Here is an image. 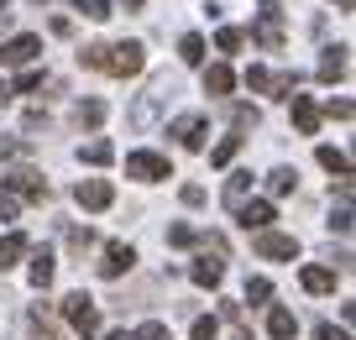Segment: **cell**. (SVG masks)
<instances>
[{"instance_id":"cell-22","label":"cell","mask_w":356,"mask_h":340,"mask_svg":"<svg viewBox=\"0 0 356 340\" xmlns=\"http://www.w3.org/2000/svg\"><path fill=\"white\" fill-rule=\"evenodd\" d=\"M105 121V99H79L74 105V126L84 131V126H100Z\"/></svg>"},{"instance_id":"cell-28","label":"cell","mask_w":356,"mask_h":340,"mask_svg":"<svg viewBox=\"0 0 356 340\" xmlns=\"http://www.w3.org/2000/svg\"><path fill=\"white\" fill-rule=\"evenodd\" d=\"M178 58H184V63H204V37L189 32L184 42H178Z\"/></svg>"},{"instance_id":"cell-41","label":"cell","mask_w":356,"mask_h":340,"mask_svg":"<svg viewBox=\"0 0 356 340\" xmlns=\"http://www.w3.org/2000/svg\"><path fill=\"white\" fill-rule=\"evenodd\" d=\"M16 209H22V204H16V194H6V188H0V220H16Z\"/></svg>"},{"instance_id":"cell-35","label":"cell","mask_w":356,"mask_h":340,"mask_svg":"<svg viewBox=\"0 0 356 340\" xmlns=\"http://www.w3.org/2000/svg\"><path fill=\"white\" fill-rule=\"evenodd\" d=\"M74 6L89 16V22H105V16H111V0H74Z\"/></svg>"},{"instance_id":"cell-39","label":"cell","mask_w":356,"mask_h":340,"mask_svg":"<svg viewBox=\"0 0 356 340\" xmlns=\"http://www.w3.org/2000/svg\"><path fill=\"white\" fill-rule=\"evenodd\" d=\"M330 231H351V204H341V209H330Z\"/></svg>"},{"instance_id":"cell-43","label":"cell","mask_w":356,"mask_h":340,"mask_svg":"<svg viewBox=\"0 0 356 340\" xmlns=\"http://www.w3.org/2000/svg\"><path fill=\"white\" fill-rule=\"evenodd\" d=\"M184 204L200 209V204H204V188H200V184H184Z\"/></svg>"},{"instance_id":"cell-23","label":"cell","mask_w":356,"mask_h":340,"mask_svg":"<svg viewBox=\"0 0 356 340\" xmlns=\"http://www.w3.org/2000/svg\"><path fill=\"white\" fill-rule=\"evenodd\" d=\"M246 194H252V173H246V168H236V173L225 178V204L236 209V204H241Z\"/></svg>"},{"instance_id":"cell-20","label":"cell","mask_w":356,"mask_h":340,"mask_svg":"<svg viewBox=\"0 0 356 340\" xmlns=\"http://www.w3.org/2000/svg\"><path fill=\"white\" fill-rule=\"evenodd\" d=\"M231 84H236V74L225 63H210L204 68V95H231Z\"/></svg>"},{"instance_id":"cell-44","label":"cell","mask_w":356,"mask_h":340,"mask_svg":"<svg viewBox=\"0 0 356 340\" xmlns=\"http://www.w3.org/2000/svg\"><path fill=\"white\" fill-rule=\"evenodd\" d=\"M6 99H11V84H6V79H0V105H6Z\"/></svg>"},{"instance_id":"cell-8","label":"cell","mask_w":356,"mask_h":340,"mask_svg":"<svg viewBox=\"0 0 356 340\" xmlns=\"http://www.w3.org/2000/svg\"><path fill=\"white\" fill-rule=\"evenodd\" d=\"M74 199H79V209H111L115 204V188L105 184V178H79Z\"/></svg>"},{"instance_id":"cell-2","label":"cell","mask_w":356,"mask_h":340,"mask_svg":"<svg viewBox=\"0 0 356 340\" xmlns=\"http://www.w3.org/2000/svg\"><path fill=\"white\" fill-rule=\"evenodd\" d=\"M168 95H173V79H168V74H157L152 84H147V95L131 105V115H126V121H131L136 131H152V126H157V110L168 105Z\"/></svg>"},{"instance_id":"cell-9","label":"cell","mask_w":356,"mask_h":340,"mask_svg":"<svg viewBox=\"0 0 356 340\" xmlns=\"http://www.w3.org/2000/svg\"><path fill=\"white\" fill-rule=\"evenodd\" d=\"M6 194H22V199H37V204H42L47 178L37 173V168H16V173H6Z\"/></svg>"},{"instance_id":"cell-17","label":"cell","mask_w":356,"mask_h":340,"mask_svg":"<svg viewBox=\"0 0 356 340\" xmlns=\"http://www.w3.org/2000/svg\"><path fill=\"white\" fill-rule=\"evenodd\" d=\"M346 68H351V58H346V47H325V58H320V79H325V84H335V79H346Z\"/></svg>"},{"instance_id":"cell-7","label":"cell","mask_w":356,"mask_h":340,"mask_svg":"<svg viewBox=\"0 0 356 340\" xmlns=\"http://www.w3.org/2000/svg\"><path fill=\"white\" fill-rule=\"evenodd\" d=\"M257 257H267V262H293L299 257V241L283 231H257Z\"/></svg>"},{"instance_id":"cell-14","label":"cell","mask_w":356,"mask_h":340,"mask_svg":"<svg viewBox=\"0 0 356 340\" xmlns=\"http://www.w3.org/2000/svg\"><path fill=\"white\" fill-rule=\"evenodd\" d=\"M42 53V37H32V32H22V37H11V42L0 47V63H32V58Z\"/></svg>"},{"instance_id":"cell-15","label":"cell","mask_w":356,"mask_h":340,"mask_svg":"<svg viewBox=\"0 0 356 340\" xmlns=\"http://www.w3.org/2000/svg\"><path fill=\"white\" fill-rule=\"evenodd\" d=\"M289 99H293V126H299L304 136H314L320 131V105H314L309 95H289Z\"/></svg>"},{"instance_id":"cell-38","label":"cell","mask_w":356,"mask_h":340,"mask_svg":"<svg viewBox=\"0 0 356 340\" xmlns=\"http://www.w3.org/2000/svg\"><path fill=\"white\" fill-rule=\"evenodd\" d=\"M257 121H262V115H257V110H252V105H236V136H241V131H246V126H257Z\"/></svg>"},{"instance_id":"cell-19","label":"cell","mask_w":356,"mask_h":340,"mask_svg":"<svg viewBox=\"0 0 356 340\" xmlns=\"http://www.w3.org/2000/svg\"><path fill=\"white\" fill-rule=\"evenodd\" d=\"M26 319H32V335L37 340H58V319H53V309H47V304H32V309H26Z\"/></svg>"},{"instance_id":"cell-6","label":"cell","mask_w":356,"mask_h":340,"mask_svg":"<svg viewBox=\"0 0 356 340\" xmlns=\"http://www.w3.org/2000/svg\"><path fill=\"white\" fill-rule=\"evenodd\" d=\"M126 173L142 178V184H163V178H173V168H168L163 152H131L126 157Z\"/></svg>"},{"instance_id":"cell-32","label":"cell","mask_w":356,"mask_h":340,"mask_svg":"<svg viewBox=\"0 0 356 340\" xmlns=\"http://www.w3.org/2000/svg\"><path fill=\"white\" fill-rule=\"evenodd\" d=\"M131 340H173V330H168V325H163V319H147V325H142V330H136V335H131Z\"/></svg>"},{"instance_id":"cell-45","label":"cell","mask_w":356,"mask_h":340,"mask_svg":"<svg viewBox=\"0 0 356 340\" xmlns=\"http://www.w3.org/2000/svg\"><path fill=\"white\" fill-rule=\"evenodd\" d=\"M105 340H131V335H126V330H111V335H105Z\"/></svg>"},{"instance_id":"cell-3","label":"cell","mask_w":356,"mask_h":340,"mask_svg":"<svg viewBox=\"0 0 356 340\" xmlns=\"http://www.w3.org/2000/svg\"><path fill=\"white\" fill-rule=\"evenodd\" d=\"M63 319L79 330V335H100V304H95V298H89L84 288L63 298Z\"/></svg>"},{"instance_id":"cell-18","label":"cell","mask_w":356,"mask_h":340,"mask_svg":"<svg viewBox=\"0 0 356 340\" xmlns=\"http://www.w3.org/2000/svg\"><path fill=\"white\" fill-rule=\"evenodd\" d=\"M53 273H58V262H53V252H32V267H26V277H32V288H47L53 283Z\"/></svg>"},{"instance_id":"cell-40","label":"cell","mask_w":356,"mask_h":340,"mask_svg":"<svg viewBox=\"0 0 356 340\" xmlns=\"http://www.w3.org/2000/svg\"><path fill=\"white\" fill-rule=\"evenodd\" d=\"M325 115H335V121H351V99H330V105H325Z\"/></svg>"},{"instance_id":"cell-36","label":"cell","mask_w":356,"mask_h":340,"mask_svg":"<svg viewBox=\"0 0 356 340\" xmlns=\"http://www.w3.org/2000/svg\"><path fill=\"white\" fill-rule=\"evenodd\" d=\"M37 84H42V74H37V68H26V74H22V79L11 84V95H32Z\"/></svg>"},{"instance_id":"cell-27","label":"cell","mask_w":356,"mask_h":340,"mask_svg":"<svg viewBox=\"0 0 356 340\" xmlns=\"http://www.w3.org/2000/svg\"><path fill=\"white\" fill-rule=\"evenodd\" d=\"M79 157H84L89 168H105V163L115 157V147H111V142H89V147H79Z\"/></svg>"},{"instance_id":"cell-12","label":"cell","mask_w":356,"mask_h":340,"mask_svg":"<svg viewBox=\"0 0 356 340\" xmlns=\"http://www.w3.org/2000/svg\"><path fill=\"white\" fill-rule=\"evenodd\" d=\"M189 277L200 288H220V277H225V257L220 252H200V262L189 267Z\"/></svg>"},{"instance_id":"cell-21","label":"cell","mask_w":356,"mask_h":340,"mask_svg":"<svg viewBox=\"0 0 356 340\" xmlns=\"http://www.w3.org/2000/svg\"><path fill=\"white\" fill-rule=\"evenodd\" d=\"M299 283L309 288V293H335V273H330V267H304Z\"/></svg>"},{"instance_id":"cell-5","label":"cell","mask_w":356,"mask_h":340,"mask_svg":"<svg viewBox=\"0 0 356 340\" xmlns=\"http://www.w3.org/2000/svg\"><path fill=\"white\" fill-rule=\"evenodd\" d=\"M257 42L267 53H283V11L278 0H257Z\"/></svg>"},{"instance_id":"cell-34","label":"cell","mask_w":356,"mask_h":340,"mask_svg":"<svg viewBox=\"0 0 356 340\" xmlns=\"http://www.w3.org/2000/svg\"><path fill=\"white\" fill-rule=\"evenodd\" d=\"M241 42H246V37L236 32V26H220V37H215V47H220V53H241Z\"/></svg>"},{"instance_id":"cell-26","label":"cell","mask_w":356,"mask_h":340,"mask_svg":"<svg viewBox=\"0 0 356 340\" xmlns=\"http://www.w3.org/2000/svg\"><path fill=\"white\" fill-rule=\"evenodd\" d=\"M320 168H330V173H341V178H351V157L341 152V147H320Z\"/></svg>"},{"instance_id":"cell-29","label":"cell","mask_w":356,"mask_h":340,"mask_svg":"<svg viewBox=\"0 0 356 340\" xmlns=\"http://www.w3.org/2000/svg\"><path fill=\"white\" fill-rule=\"evenodd\" d=\"M273 298V283L267 277H246V304H267Z\"/></svg>"},{"instance_id":"cell-11","label":"cell","mask_w":356,"mask_h":340,"mask_svg":"<svg viewBox=\"0 0 356 340\" xmlns=\"http://www.w3.org/2000/svg\"><path fill=\"white\" fill-rule=\"evenodd\" d=\"M131 262H136L131 246H126V241H111V246L100 252V262H95V267H100V277H121V273H131Z\"/></svg>"},{"instance_id":"cell-10","label":"cell","mask_w":356,"mask_h":340,"mask_svg":"<svg viewBox=\"0 0 356 340\" xmlns=\"http://www.w3.org/2000/svg\"><path fill=\"white\" fill-rule=\"evenodd\" d=\"M236 220H241V231H273V204H267V199H241V204H236Z\"/></svg>"},{"instance_id":"cell-47","label":"cell","mask_w":356,"mask_h":340,"mask_svg":"<svg viewBox=\"0 0 356 340\" xmlns=\"http://www.w3.org/2000/svg\"><path fill=\"white\" fill-rule=\"evenodd\" d=\"M121 6H131V11H136V6H142V0H121Z\"/></svg>"},{"instance_id":"cell-1","label":"cell","mask_w":356,"mask_h":340,"mask_svg":"<svg viewBox=\"0 0 356 340\" xmlns=\"http://www.w3.org/2000/svg\"><path fill=\"white\" fill-rule=\"evenodd\" d=\"M79 63H84V68H95V74L131 79V74H142L147 47H142V42H95V47H84V53H79Z\"/></svg>"},{"instance_id":"cell-33","label":"cell","mask_w":356,"mask_h":340,"mask_svg":"<svg viewBox=\"0 0 356 340\" xmlns=\"http://www.w3.org/2000/svg\"><path fill=\"white\" fill-rule=\"evenodd\" d=\"M194 241H200L194 225H168V246H194Z\"/></svg>"},{"instance_id":"cell-13","label":"cell","mask_w":356,"mask_h":340,"mask_svg":"<svg viewBox=\"0 0 356 340\" xmlns=\"http://www.w3.org/2000/svg\"><path fill=\"white\" fill-rule=\"evenodd\" d=\"M204 131H210V121H204V115H178V121H173L178 147H189V152H200V147H204Z\"/></svg>"},{"instance_id":"cell-4","label":"cell","mask_w":356,"mask_h":340,"mask_svg":"<svg viewBox=\"0 0 356 340\" xmlns=\"http://www.w3.org/2000/svg\"><path fill=\"white\" fill-rule=\"evenodd\" d=\"M293 84H299V74H273V68L252 63L246 68V89H257V95H273V99H289Z\"/></svg>"},{"instance_id":"cell-37","label":"cell","mask_w":356,"mask_h":340,"mask_svg":"<svg viewBox=\"0 0 356 340\" xmlns=\"http://www.w3.org/2000/svg\"><path fill=\"white\" fill-rule=\"evenodd\" d=\"M314 340H351V335H346L341 325H330V319H320V325H314Z\"/></svg>"},{"instance_id":"cell-16","label":"cell","mask_w":356,"mask_h":340,"mask_svg":"<svg viewBox=\"0 0 356 340\" xmlns=\"http://www.w3.org/2000/svg\"><path fill=\"white\" fill-rule=\"evenodd\" d=\"M26 252H32V246H26V236H22V231H11V236H0V273H11V267L22 262Z\"/></svg>"},{"instance_id":"cell-31","label":"cell","mask_w":356,"mask_h":340,"mask_svg":"<svg viewBox=\"0 0 356 340\" xmlns=\"http://www.w3.org/2000/svg\"><path fill=\"white\" fill-rule=\"evenodd\" d=\"M236 152H241V136H225V142H220V147L210 152V163H215V168H225V163H231Z\"/></svg>"},{"instance_id":"cell-24","label":"cell","mask_w":356,"mask_h":340,"mask_svg":"<svg viewBox=\"0 0 356 340\" xmlns=\"http://www.w3.org/2000/svg\"><path fill=\"white\" fill-rule=\"evenodd\" d=\"M293 188H299V173H293V168H273V173H267V194H293Z\"/></svg>"},{"instance_id":"cell-46","label":"cell","mask_w":356,"mask_h":340,"mask_svg":"<svg viewBox=\"0 0 356 340\" xmlns=\"http://www.w3.org/2000/svg\"><path fill=\"white\" fill-rule=\"evenodd\" d=\"M335 6H341V11H351V0H335Z\"/></svg>"},{"instance_id":"cell-42","label":"cell","mask_w":356,"mask_h":340,"mask_svg":"<svg viewBox=\"0 0 356 340\" xmlns=\"http://www.w3.org/2000/svg\"><path fill=\"white\" fill-rule=\"evenodd\" d=\"M220 330H215V319H194V340H215Z\"/></svg>"},{"instance_id":"cell-30","label":"cell","mask_w":356,"mask_h":340,"mask_svg":"<svg viewBox=\"0 0 356 340\" xmlns=\"http://www.w3.org/2000/svg\"><path fill=\"white\" fill-rule=\"evenodd\" d=\"M89 246H95V231H89V225H74V231H68V252H79V257H84Z\"/></svg>"},{"instance_id":"cell-48","label":"cell","mask_w":356,"mask_h":340,"mask_svg":"<svg viewBox=\"0 0 356 340\" xmlns=\"http://www.w3.org/2000/svg\"><path fill=\"white\" fill-rule=\"evenodd\" d=\"M0 16H6V0H0Z\"/></svg>"},{"instance_id":"cell-25","label":"cell","mask_w":356,"mask_h":340,"mask_svg":"<svg viewBox=\"0 0 356 340\" xmlns=\"http://www.w3.org/2000/svg\"><path fill=\"white\" fill-rule=\"evenodd\" d=\"M293 330H299V325H293L289 309H273V314H267V335H273V340H293Z\"/></svg>"}]
</instances>
